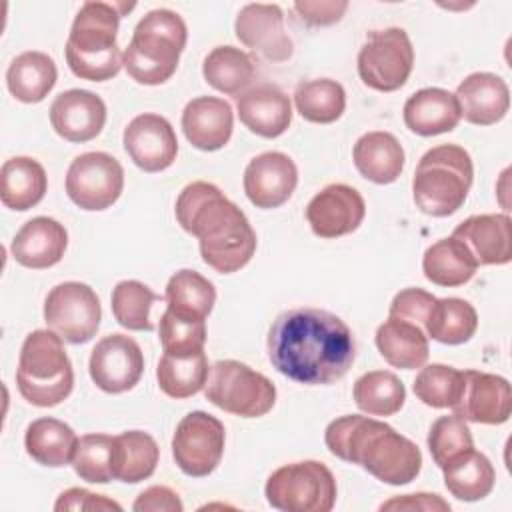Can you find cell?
<instances>
[{
    "instance_id": "obj_1",
    "label": "cell",
    "mask_w": 512,
    "mask_h": 512,
    "mask_svg": "<svg viewBox=\"0 0 512 512\" xmlns=\"http://www.w3.org/2000/svg\"><path fill=\"white\" fill-rule=\"evenodd\" d=\"M266 346L280 374L308 386L338 382L356 358L352 330L322 308H292L278 314Z\"/></svg>"
},
{
    "instance_id": "obj_2",
    "label": "cell",
    "mask_w": 512,
    "mask_h": 512,
    "mask_svg": "<svg viewBox=\"0 0 512 512\" xmlns=\"http://www.w3.org/2000/svg\"><path fill=\"white\" fill-rule=\"evenodd\" d=\"M178 224L198 238L202 260L220 274L244 268L256 252V232L246 214L218 186L196 180L182 188L174 208Z\"/></svg>"
},
{
    "instance_id": "obj_3",
    "label": "cell",
    "mask_w": 512,
    "mask_h": 512,
    "mask_svg": "<svg viewBox=\"0 0 512 512\" xmlns=\"http://www.w3.org/2000/svg\"><path fill=\"white\" fill-rule=\"evenodd\" d=\"M324 442L330 454L358 464L380 482L402 486L422 470L420 448L390 424L370 416L346 414L326 426Z\"/></svg>"
},
{
    "instance_id": "obj_4",
    "label": "cell",
    "mask_w": 512,
    "mask_h": 512,
    "mask_svg": "<svg viewBox=\"0 0 512 512\" xmlns=\"http://www.w3.org/2000/svg\"><path fill=\"white\" fill-rule=\"evenodd\" d=\"M136 4L120 2H84L74 16L64 46L68 68L74 76L90 82L114 78L122 64V52L116 44L118 24L124 12Z\"/></svg>"
},
{
    "instance_id": "obj_5",
    "label": "cell",
    "mask_w": 512,
    "mask_h": 512,
    "mask_svg": "<svg viewBox=\"0 0 512 512\" xmlns=\"http://www.w3.org/2000/svg\"><path fill=\"white\" fill-rule=\"evenodd\" d=\"M186 40L188 28L178 12L168 8L150 10L136 24L122 52V64L138 84H164L176 72Z\"/></svg>"
},
{
    "instance_id": "obj_6",
    "label": "cell",
    "mask_w": 512,
    "mask_h": 512,
    "mask_svg": "<svg viewBox=\"0 0 512 512\" xmlns=\"http://www.w3.org/2000/svg\"><path fill=\"white\" fill-rule=\"evenodd\" d=\"M474 180L468 150L458 144H440L422 154L412 178V196L420 212L436 218L462 208Z\"/></svg>"
},
{
    "instance_id": "obj_7",
    "label": "cell",
    "mask_w": 512,
    "mask_h": 512,
    "mask_svg": "<svg viewBox=\"0 0 512 512\" xmlns=\"http://www.w3.org/2000/svg\"><path fill=\"white\" fill-rule=\"evenodd\" d=\"M16 386L24 400L50 408L64 402L74 386L72 362L54 330L30 332L20 348Z\"/></svg>"
},
{
    "instance_id": "obj_8",
    "label": "cell",
    "mask_w": 512,
    "mask_h": 512,
    "mask_svg": "<svg viewBox=\"0 0 512 512\" xmlns=\"http://www.w3.org/2000/svg\"><path fill=\"white\" fill-rule=\"evenodd\" d=\"M266 500L282 512H330L336 504V478L318 460L284 464L274 470L264 486Z\"/></svg>"
},
{
    "instance_id": "obj_9",
    "label": "cell",
    "mask_w": 512,
    "mask_h": 512,
    "mask_svg": "<svg viewBox=\"0 0 512 512\" xmlns=\"http://www.w3.org/2000/svg\"><path fill=\"white\" fill-rule=\"evenodd\" d=\"M204 396L216 408L242 416L260 418L276 402V386L264 374L238 360H218L210 366Z\"/></svg>"
},
{
    "instance_id": "obj_10",
    "label": "cell",
    "mask_w": 512,
    "mask_h": 512,
    "mask_svg": "<svg viewBox=\"0 0 512 512\" xmlns=\"http://www.w3.org/2000/svg\"><path fill=\"white\" fill-rule=\"evenodd\" d=\"M414 68V48L404 28L372 30L358 52L360 80L378 92L402 88Z\"/></svg>"
},
{
    "instance_id": "obj_11",
    "label": "cell",
    "mask_w": 512,
    "mask_h": 512,
    "mask_svg": "<svg viewBox=\"0 0 512 512\" xmlns=\"http://www.w3.org/2000/svg\"><path fill=\"white\" fill-rule=\"evenodd\" d=\"M100 318V300L84 282H60L44 300V320L48 328L70 344L92 340L100 326Z\"/></svg>"
},
{
    "instance_id": "obj_12",
    "label": "cell",
    "mask_w": 512,
    "mask_h": 512,
    "mask_svg": "<svg viewBox=\"0 0 512 512\" xmlns=\"http://www.w3.org/2000/svg\"><path fill=\"white\" fill-rule=\"evenodd\" d=\"M224 444V424L204 410H194L176 426L172 436V456L186 476L204 478L218 468Z\"/></svg>"
},
{
    "instance_id": "obj_13",
    "label": "cell",
    "mask_w": 512,
    "mask_h": 512,
    "mask_svg": "<svg viewBox=\"0 0 512 512\" xmlns=\"http://www.w3.org/2000/svg\"><path fill=\"white\" fill-rule=\"evenodd\" d=\"M124 190V168L106 152L76 156L66 172V194L82 210L110 208Z\"/></svg>"
},
{
    "instance_id": "obj_14",
    "label": "cell",
    "mask_w": 512,
    "mask_h": 512,
    "mask_svg": "<svg viewBox=\"0 0 512 512\" xmlns=\"http://www.w3.org/2000/svg\"><path fill=\"white\" fill-rule=\"evenodd\" d=\"M92 382L108 394L132 390L144 374V354L126 334H108L96 342L88 362Z\"/></svg>"
},
{
    "instance_id": "obj_15",
    "label": "cell",
    "mask_w": 512,
    "mask_h": 512,
    "mask_svg": "<svg viewBox=\"0 0 512 512\" xmlns=\"http://www.w3.org/2000/svg\"><path fill=\"white\" fill-rule=\"evenodd\" d=\"M122 144L130 160L144 172L170 168L178 154V140L172 124L154 112L138 114L128 122Z\"/></svg>"
},
{
    "instance_id": "obj_16",
    "label": "cell",
    "mask_w": 512,
    "mask_h": 512,
    "mask_svg": "<svg viewBox=\"0 0 512 512\" xmlns=\"http://www.w3.org/2000/svg\"><path fill=\"white\" fill-rule=\"evenodd\" d=\"M366 216L362 194L348 184H328L306 206V220L320 238H340L358 230Z\"/></svg>"
},
{
    "instance_id": "obj_17",
    "label": "cell",
    "mask_w": 512,
    "mask_h": 512,
    "mask_svg": "<svg viewBox=\"0 0 512 512\" xmlns=\"http://www.w3.org/2000/svg\"><path fill=\"white\" fill-rule=\"evenodd\" d=\"M236 38L270 62L292 56L294 44L284 30V14L278 4H246L234 22Z\"/></svg>"
},
{
    "instance_id": "obj_18",
    "label": "cell",
    "mask_w": 512,
    "mask_h": 512,
    "mask_svg": "<svg viewBox=\"0 0 512 512\" xmlns=\"http://www.w3.org/2000/svg\"><path fill=\"white\" fill-rule=\"evenodd\" d=\"M244 192L262 210H272L288 202L298 184V168L284 152H262L244 170Z\"/></svg>"
},
{
    "instance_id": "obj_19",
    "label": "cell",
    "mask_w": 512,
    "mask_h": 512,
    "mask_svg": "<svg viewBox=\"0 0 512 512\" xmlns=\"http://www.w3.org/2000/svg\"><path fill=\"white\" fill-rule=\"evenodd\" d=\"M464 386L454 414L476 424H504L512 412V390L506 378L480 370H462Z\"/></svg>"
},
{
    "instance_id": "obj_20",
    "label": "cell",
    "mask_w": 512,
    "mask_h": 512,
    "mask_svg": "<svg viewBox=\"0 0 512 512\" xmlns=\"http://www.w3.org/2000/svg\"><path fill=\"white\" fill-rule=\"evenodd\" d=\"M50 124L54 132L68 142H88L96 138L106 124V104L90 90L72 88L60 92L50 104Z\"/></svg>"
},
{
    "instance_id": "obj_21",
    "label": "cell",
    "mask_w": 512,
    "mask_h": 512,
    "mask_svg": "<svg viewBox=\"0 0 512 512\" xmlns=\"http://www.w3.org/2000/svg\"><path fill=\"white\" fill-rule=\"evenodd\" d=\"M182 130L186 140L204 152L220 150L234 130V112L224 98L198 96L182 110Z\"/></svg>"
},
{
    "instance_id": "obj_22",
    "label": "cell",
    "mask_w": 512,
    "mask_h": 512,
    "mask_svg": "<svg viewBox=\"0 0 512 512\" xmlns=\"http://www.w3.org/2000/svg\"><path fill=\"white\" fill-rule=\"evenodd\" d=\"M68 246L64 224L50 216H36L22 224L10 244L12 258L32 270H42L58 264Z\"/></svg>"
},
{
    "instance_id": "obj_23",
    "label": "cell",
    "mask_w": 512,
    "mask_h": 512,
    "mask_svg": "<svg viewBox=\"0 0 512 512\" xmlns=\"http://www.w3.org/2000/svg\"><path fill=\"white\" fill-rule=\"evenodd\" d=\"M452 236L466 244L478 266H502L512 260L508 214L468 216L454 228Z\"/></svg>"
},
{
    "instance_id": "obj_24",
    "label": "cell",
    "mask_w": 512,
    "mask_h": 512,
    "mask_svg": "<svg viewBox=\"0 0 512 512\" xmlns=\"http://www.w3.org/2000/svg\"><path fill=\"white\" fill-rule=\"evenodd\" d=\"M456 98L464 120L476 126L500 122L510 108L508 84L492 72L468 74L458 84Z\"/></svg>"
},
{
    "instance_id": "obj_25",
    "label": "cell",
    "mask_w": 512,
    "mask_h": 512,
    "mask_svg": "<svg viewBox=\"0 0 512 512\" xmlns=\"http://www.w3.org/2000/svg\"><path fill=\"white\" fill-rule=\"evenodd\" d=\"M240 122L262 138L282 136L292 122L290 98L272 84H260L242 92L236 100Z\"/></svg>"
},
{
    "instance_id": "obj_26",
    "label": "cell",
    "mask_w": 512,
    "mask_h": 512,
    "mask_svg": "<svg viewBox=\"0 0 512 512\" xmlns=\"http://www.w3.org/2000/svg\"><path fill=\"white\" fill-rule=\"evenodd\" d=\"M402 114L406 128L418 136L452 132L462 118L456 94L444 88H422L414 92L406 100Z\"/></svg>"
},
{
    "instance_id": "obj_27",
    "label": "cell",
    "mask_w": 512,
    "mask_h": 512,
    "mask_svg": "<svg viewBox=\"0 0 512 512\" xmlns=\"http://www.w3.org/2000/svg\"><path fill=\"white\" fill-rule=\"evenodd\" d=\"M352 160L360 176L374 184H392L404 170V148L400 140L382 130L362 134L352 150Z\"/></svg>"
},
{
    "instance_id": "obj_28",
    "label": "cell",
    "mask_w": 512,
    "mask_h": 512,
    "mask_svg": "<svg viewBox=\"0 0 512 512\" xmlns=\"http://www.w3.org/2000/svg\"><path fill=\"white\" fill-rule=\"evenodd\" d=\"M374 342L382 358L402 370L422 368L430 354L426 332L418 324L400 318L388 316V320L378 326Z\"/></svg>"
},
{
    "instance_id": "obj_29",
    "label": "cell",
    "mask_w": 512,
    "mask_h": 512,
    "mask_svg": "<svg viewBox=\"0 0 512 512\" xmlns=\"http://www.w3.org/2000/svg\"><path fill=\"white\" fill-rule=\"evenodd\" d=\"M48 188L44 166L30 156H14L0 170V200L10 210H30L36 206Z\"/></svg>"
},
{
    "instance_id": "obj_30",
    "label": "cell",
    "mask_w": 512,
    "mask_h": 512,
    "mask_svg": "<svg viewBox=\"0 0 512 512\" xmlns=\"http://www.w3.org/2000/svg\"><path fill=\"white\" fill-rule=\"evenodd\" d=\"M56 78L58 70L54 60L38 50L18 54L6 70V86L10 94L24 104L42 102L54 88Z\"/></svg>"
},
{
    "instance_id": "obj_31",
    "label": "cell",
    "mask_w": 512,
    "mask_h": 512,
    "mask_svg": "<svg viewBox=\"0 0 512 512\" xmlns=\"http://www.w3.org/2000/svg\"><path fill=\"white\" fill-rule=\"evenodd\" d=\"M24 446L28 456L38 464L62 468L72 462L78 446V436L66 422L44 416L28 424L24 434Z\"/></svg>"
},
{
    "instance_id": "obj_32",
    "label": "cell",
    "mask_w": 512,
    "mask_h": 512,
    "mask_svg": "<svg viewBox=\"0 0 512 512\" xmlns=\"http://www.w3.org/2000/svg\"><path fill=\"white\" fill-rule=\"evenodd\" d=\"M158 458L160 448L148 432H122L112 442V476L126 484H138L154 474Z\"/></svg>"
},
{
    "instance_id": "obj_33",
    "label": "cell",
    "mask_w": 512,
    "mask_h": 512,
    "mask_svg": "<svg viewBox=\"0 0 512 512\" xmlns=\"http://www.w3.org/2000/svg\"><path fill=\"white\" fill-rule=\"evenodd\" d=\"M422 270L426 280L436 286L456 288L472 280L478 270V262L464 242L458 238H442L426 248L422 258Z\"/></svg>"
},
{
    "instance_id": "obj_34",
    "label": "cell",
    "mask_w": 512,
    "mask_h": 512,
    "mask_svg": "<svg viewBox=\"0 0 512 512\" xmlns=\"http://www.w3.org/2000/svg\"><path fill=\"white\" fill-rule=\"evenodd\" d=\"M478 328V314L476 308L462 298H436L432 304L428 318L424 322V332L428 338L458 346L468 342Z\"/></svg>"
},
{
    "instance_id": "obj_35",
    "label": "cell",
    "mask_w": 512,
    "mask_h": 512,
    "mask_svg": "<svg viewBox=\"0 0 512 512\" xmlns=\"http://www.w3.org/2000/svg\"><path fill=\"white\" fill-rule=\"evenodd\" d=\"M208 372L210 366L204 350L188 354L164 352L156 368V380L166 396L182 400L198 394L204 388Z\"/></svg>"
},
{
    "instance_id": "obj_36",
    "label": "cell",
    "mask_w": 512,
    "mask_h": 512,
    "mask_svg": "<svg viewBox=\"0 0 512 512\" xmlns=\"http://www.w3.org/2000/svg\"><path fill=\"white\" fill-rule=\"evenodd\" d=\"M442 472L448 492L464 502H476L486 498L496 482L492 462L474 448L446 464Z\"/></svg>"
},
{
    "instance_id": "obj_37",
    "label": "cell",
    "mask_w": 512,
    "mask_h": 512,
    "mask_svg": "<svg viewBox=\"0 0 512 512\" xmlns=\"http://www.w3.org/2000/svg\"><path fill=\"white\" fill-rule=\"evenodd\" d=\"M164 300L166 308L178 316L206 320L216 302V288L200 272L182 268L170 276Z\"/></svg>"
},
{
    "instance_id": "obj_38",
    "label": "cell",
    "mask_w": 512,
    "mask_h": 512,
    "mask_svg": "<svg viewBox=\"0 0 512 512\" xmlns=\"http://www.w3.org/2000/svg\"><path fill=\"white\" fill-rule=\"evenodd\" d=\"M202 76L218 92L234 96L252 82L254 62L236 46H216L204 58Z\"/></svg>"
},
{
    "instance_id": "obj_39",
    "label": "cell",
    "mask_w": 512,
    "mask_h": 512,
    "mask_svg": "<svg viewBox=\"0 0 512 512\" xmlns=\"http://www.w3.org/2000/svg\"><path fill=\"white\" fill-rule=\"evenodd\" d=\"M354 402L368 416H392L406 400L402 380L388 370H372L354 382Z\"/></svg>"
},
{
    "instance_id": "obj_40",
    "label": "cell",
    "mask_w": 512,
    "mask_h": 512,
    "mask_svg": "<svg viewBox=\"0 0 512 512\" xmlns=\"http://www.w3.org/2000/svg\"><path fill=\"white\" fill-rule=\"evenodd\" d=\"M294 104L304 120L332 124L344 114L346 92L340 82L330 78L302 80L294 90Z\"/></svg>"
},
{
    "instance_id": "obj_41",
    "label": "cell",
    "mask_w": 512,
    "mask_h": 512,
    "mask_svg": "<svg viewBox=\"0 0 512 512\" xmlns=\"http://www.w3.org/2000/svg\"><path fill=\"white\" fill-rule=\"evenodd\" d=\"M156 300H160V296L146 284L138 280H122L112 290V314L116 322L126 330L150 332L154 328L150 320V308Z\"/></svg>"
},
{
    "instance_id": "obj_42",
    "label": "cell",
    "mask_w": 512,
    "mask_h": 512,
    "mask_svg": "<svg viewBox=\"0 0 512 512\" xmlns=\"http://www.w3.org/2000/svg\"><path fill=\"white\" fill-rule=\"evenodd\" d=\"M464 386V372L446 364L424 366L412 384V390L420 402L430 408H452Z\"/></svg>"
},
{
    "instance_id": "obj_43",
    "label": "cell",
    "mask_w": 512,
    "mask_h": 512,
    "mask_svg": "<svg viewBox=\"0 0 512 512\" xmlns=\"http://www.w3.org/2000/svg\"><path fill=\"white\" fill-rule=\"evenodd\" d=\"M474 448V440L466 420L458 414L440 416L428 432V450L434 464L442 470L446 464Z\"/></svg>"
},
{
    "instance_id": "obj_44",
    "label": "cell",
    "mask_w": 512,
    "mask_h": 512,
    "mask_svg": "<svg viewBox=\"0 0 512 512\" xmlns=\"http://www.w3.org/2000/svg\"><path fill=\"white\" fill-rule=\"evenodd\" d=\"M112 442L108 434H84L78 438V446L72 458L74 472L92 484H106L112 476Z\"/></svg>"
},
{
    "instance_id": "obj_45",
    "label": "cell",
    "mask_w": 512,
    "mask_h": 512,
    "mask_svg": "<svg viewBox=\"0 0 512 512\" xmlns=\"http://www.w3.org/2000/svg\"><path fill=\"white\" fill-rule=\"evenodd\" d=\"M158 338L164 352L188 354L200 352L206 344V320H192L170 312L168 308L160 316Z\"/></svg>"
},
{
    "instance_id": "obj_46",
    "label": "cell",
    "mask_w": 512,
    "mask_h": 512,
    "mask_svg": "<svg viewBox=\"0 0 512 512\" xmlns=\"http://www.w3.org/2000/svg\"><path fill=\"white\" fill-rule=\"evenodd\" d=\"M434 302H436V296H432L422 288H404L392 298L388 316L414 322L424 330V322Z\"/></svg>"
},
{
    "instance_id": "obj_47",
    "label": "cell",
    "mask_w": 512,
    "mask_h": 512,
    "mask_svg": "<svg viewBox=\"0 0 512 512\" xmlns=\"http://www.w3.org/2000/svg\"><path fill=\"white\" fill-rule=\"evenodd\" d=\"M54 510H122V506L104 494H94L86 488H68L58 496Z\"/></svg>"
},
{
    "instance_id": "obj_48",
    "label": "cell",
    "mask_w": 512,
    "mask_h": 512,
    "mask_svg": "<svg viewBox=\"0 0 512 512\" xmlns=\"http://www.w3.org/2000/svg\"><path fill=\"white\" fill-rule=\"evenodd\" d=\"M136 512H182L184 504L180 496L168 486H150L138 494L132 504Z\"/></svg>"
},
{
    "instance_id": "obj_49",
    "label": "cell",
    "mask_w": 512,
    "mask_h": 512,
    "mask_svg": "<svg viewBox=\"0 0 512 512\" xmlns=\"http://www.w3.org/2000/svg\"><path fill=\"white\" fill-rule=\"evenodd\" d=\"M294 10L308 26H330L348 10V2H296Z\"/></svg>"
},
{
    "instance_id": "obj_50",
    "label": "cell",
    "mask_w": 512,
    "mask_h": 512,
    "mask_svg": "<svg viewBox=\"0 0 512 512\" xmlns=\"http://www.w3.org/2000/svg\"><path fill=\"white\" fill-rule=\"evenodd\" d=\"M380 510H426V512H448L450 504L438 496V494H404L396 496L384 504H380Z\"/></svg>"
}]
</instances>
